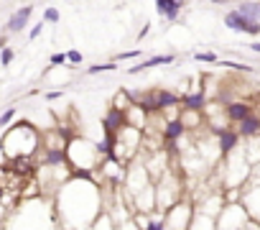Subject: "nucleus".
Here are the masks:
<instances>
[{
  "label": "nucleus",
  "mask_w": 260,
  "mask_h": 230,
  "mask_svg": "<svg viewBox=\"0 0 260 230\" xmlns=\"http://www.w3.org/2000/svg\"><path fill=\"white\" fill-rule=\"evenodd\" d=\"M219 67H227V69H232V72H242V74H252L255 69L252 67H247V64H242V62H230V59H224V62H217Z\"/></svg>",
  "instance_id": "nucleus-24"
},
{
  "label": "nucleus",
  "mask_w": 260,
  "mask_h": 230,
  "mask_svg": "<svg viewBox=\"0 0 260 230\" xmlns=\"http://www.w3.org/2000/svg\"><path fill=\"white\" fill-rule=\"evenodd\" d=\"M110 107H117V110H130V107H133L130 92H127V90H117V92H115V97H112V102H110Z\"/></svg>",
  "instance_id": "nucleus-22"
},
{
  "label": "nucleus",
  "mask_w": 260,
  "mask_h": 230,
  "mask_svg": "<svg viewBox=\"0 0 260 230\" xmlns=\"http://www.w3.org/2000/svg\"><path fill=\"white\" fill-rule=\"evenodd\" d=\"M89 230H117V225H115V220L110 217V212H107V210H102V212L92 220Z\"/></svg>",
  "instance_id": "nucleus-21"
},
{
  "label": "nucleus",
  "mask_w": 260,
  "mask_h": 230,
  "mask_svg": "<svg viewBox=\"0 0 260 230\" xmlns=\"http://www.w3.org/2000/svg\"><path fill=\"white\" fill-rule=\"evenodd\" d=\"M67 64H82V51H77V49L67 51Z\"/></svg>",
  "instance_id": "nucleus-31"
},
{
  "label": "nucleus",
  "mask_w": 260,
  "mask_h": 230,
  "mask_svg": "<svg viewBox=\"0 0 260 230\" xmlns=\"http://www.w3.org/2000/svg\"><path fill=\"white\" fill-rule=\"evenodd\" d=\"M224 26L232 28V31H237V34H247V36H257L260 34V23L245 18L242 13H237V8L224 13Z\"/></svg>",
  "instance_id": "nucleus-8"
},
{
  "label": "nucleus",
  "mask_w": 260,
  "mask_h": 230,
  "mask_svg": "<svg viewBox=\"0 0 260 230\" xmlns=\"http://www.w3.org/2000/svg\"><path fill=\"white\" fill-rule=\"evenodd\" d=\"M212 3H217V6H224V3H227V0H212Z\"/></svg>",
  "instance_id": "nucleus-38"
},
{
  "label": "nucleus",
  "mask_w": 260,
  "mask_h": 230,
  "mask_svg": "<svg viewBox=\"0 0 260 230\" xmlns=\"http://www.w3.org/2000/svg\"><path fill=\"white\" fill-rule=\"evenodd\" d=\"M174 62H176V54H156V56H151V59L138 62L136 67H130V69H127V74H141V72H146V69L164 67V64H174Z\"/></svg>",
  "instance_id": "nucleus-15"
},
{
  "label": "nucleus",
  "mask_w": 260,
  "mask_h": 230,
  "mask_svg": "<svg viewBox=\"0 0 260 230\" xmlns=\"http://www.w3.org/2000/svg\"><path fill=\"white\" fill-rule=\"evenodd\" d=\"M250 49H252L255 54H260V41H252V44H250Z\"/></svg>",
  "instance_id": "nucleus-36"
},
{
  "label": "nucleus",
  "mask_w": 260,
  "mask_h": 230,
  "mask_svg": "<svg viewBox=\"0 0 260 230\" xmlns=\"http://www.w3.org/2000/svg\"><path fill=\"white\" fill-rule=\"evenodd\" d=\"M252 112H255V105L250 100H232V102L224 105V115H227V123L230 126L242 123L247 115H252Z\"/></svg>",
  "instance_id": "nucleus-11"
},
{
  "label": "nucleus",
  "mask_w": 260,
  "mask_h": 230,
  "mask_svg": "<svg viewBox=\"0 0 260 230\" xmlns=\"http://www.w3.org/2000/svg\"><path fill=\"white\" fill-rule=\"evenodd\" d=\"M13 59H16V51H13L11 46H3V49H0V67H11Z\"/></svg>",
  "instance_id": "nucleus-27"
},
{
  "label": "nucleus",
  "mask_w": 260,
  "mask_h": 230,
  "mask_svg": "<svg viewBox=\"0 0 260 230\" xmlns=\"http://www.w3.org/2000/svg\"><path fill=\"white\" fill-rule=\"evenodd\" d=\"M143 54V49H133V51H120V54H115V59L112 62H125V59H138Z\"/></svg>",
  "instance_id": "nucleus-28"
},
{
  "label": "nucleus",
  "mask_w": 260,
  "mask_h": 230,
  "mask_svg": "<svg viewBox=\"0 0 260 230\" xmlns=\"http://www.w3.org/2000/svg\"><path fill=\"white\" fill-rule=\"evenodd\" d=\"M117 230H141L133 220H127V222H122V225H117Z\"/></svg>",
  "instance_id": "nucleus-33"
},
{
  "label": "nucleus",
  "mask_w": 260,
  "mask_h": 230,
  "mask_svg": "<svg viewBox=\"0 0 260 230\" xmlns=\"http://www.w3.org/2000/svg\"><path fill=\"white\" fill-rule=\"evenodd\" d=\"M164 215H166V230H189V222L194 217V205L186 197V199H181L179 205H174Z\"/></svg>",
  "instance_id": "nucleus-6"
},
{
  "label": "nucleus",
  "mask_w": 260,
  "mask_h": 230,
  "mask_svg": "<svg viewBox=\"0 0 260 230\" xmlns=\"http://www.w3.org/2000/svg\"><path fill=\"white\" fill-rule=\"evenodd\" d=\"M214 138H217V149H219V156L224 159V156H230L232 151H237L240 146H242V138H240V133L235 131V126H227V128H214V131H209Z\"/></svg>",
  "instance_id": "nucleus-7"
},
{
  "label": "nucleus",
  "mask_w": 260,
  "mask_h": 230,
  "mask_svg": "<svg viewBox=\"0 0 260 230\" xmlns=\"http://www.w3.org/2000/svg\"><path fill=\"white\" fill-rule=\"evenodd\" d=\"M207 102H209V95H207L204 87L197 90V92H184L181 95V110H202L204 112Z\"/></svg>",
  "instance_id": "nucleus-16"
},
{
  "label": "nucleus",
  "mask_w": 260,
  "mask_h": 230,
  "mask_svg": "<svg viewBox=\"0 0 260 230\" xmlns=\"http://www.w3.org/2000/svg\"><path fill=\"white\" fill-rule=\"evenodd\" d=\"M120 67H117V62H97V64H92V67H87L84 72L92 77V74H105V72H117Z\"/></svg>",
  "instance_id": "nucleus-23"
},
{
  "label": "nucleus",
  "mask_w": 260,
  "mask_h": 230,
  "mask_svg": "<svg viewBox=\"0 0 260 230\" xmlns=\"http://www.w3.org/2000/svg\"><path fill=\"white\" fill-rule=\"evenodd\" d=\"M181 138H186V128L184 123L176 118V121H166L164 131H161V141L164 143H179Z\"/></svg>",
  "instance_id": "nucleus-18"
},
{
  "label": "nucleus",
  "mask_w": 260,
  "mask_h": 230,
  "mask_svg": "<svg viewBox=\"0 0 260 230\" xmlns=\"http://www.w3.org/2000/svg\"><path fill=\"white\" fill-rule=\"evenodd\" d=\"M194 62H199V64H217L219 56H217L214 51H197V54H194Z\"/></svg>",
  "instance_id": "nucleus-25"
},
{
  "label": "nucleus",
  "mask_w": 260,
  "mask_h": 230,
  "mask_svg": "<svg viewBox=\"0 0 260 230\" xmlns=\"http://www.w3.org/2000/svg\"><path fill=\"white\" fill-rule=\"evenodd\" d=\"M31 16H34V6H21L18 11H13V16H11L8 23H6V34H8V36H16V34L26 31Z\"/></svg>",
  "instance_id": "nucleus-12"
},
{
  "label": "nucleus",
  "mask_w": 260,
  "mask_h": 230,
  "mask_svg": "<svg viewBox=\"0 0 260 230\" xmlns=\"http://www.w3.org/2000/svg\"><path fill=\"white\" fill-rule=\"evenodd\" d=\"M237 13H242L245 18L260 23V0H242V3L237 6Z\"/></svg>",
  "instance_id": "nucleus-20"
},
{
  "label": "nucleus",
  "mask_w": 260,
  "mask_h": 230,
  "mask_svg": "<svg viewBox=\"0 0 260 230\" xmlns=\"http://www.w3.org/2000/svg\"><path fill=\"white\" fill-rule=\"evenodd\" d=\"M257 230H260V227H257Z\"/></svg>",
  "instance_id": "nucleus-39"
},
{
  "label": "nucleus",
  "mask_w": 260,
  "mask_h": 230,
  "mask_svg": "<svg viewBox=\"0 0 260 230\" xmlns=\"http://www.w3.org/2000/svg\"><path fill=\"white\" fill-rule=\"evenodd\" d=\"M41 149V131L26 121L13 123L0 136V151L8 161L13 159H34Z\"/></svg>",
  "instance_id": "nucleus-2"
},
{
  "label": "nucleus",
  "mask_w": 260,
  "mask_h": 230,
  "mask_svg": "<svg viewBox=\"0 0 260 230\" xmlns=\"http://www.w3.org/2000/svg\"><path fill=\"white\" fill-rule=\"evenodd\" d=\"M148 31H151V26L146 23V26L141 28V34H138V41H143V36H148Z\"/></svg>",
  "instance_id": "nucleus-35"
},
{
  "label": "nucleus",
  "mask_w": 260,
  "mask_h": 230,
  "mask_svg": "<svg viewBox=\"0 0 260 230\" xmlns=\"http://www.w3.org/2000/svg\"><path fill=\"white\" fill-rule=\"evenodd\" d=\"M54 202V210L64 230H87L92 220L102 212V187L72 177L56 189Z\"/></svg>",
  "instance_id": "nucleus-1"
},
{
  "label": "nucleus",
  "mask_w": 260,
  "mask_h": 230,
  "mask_svg": "<svg viewBox=\"0 0 260 230\" xmlns=\"http://www.w3.org/2000/svg\"><path fill=\"white\" fill-rule=\"evenodd\" d=\"M13 115H16V107H8L3 115H0V128H6V126L13 121Z\"/></svg>",
  "instance_id": "nucleus-29"
},
{
  "label": "nucleus",
  "mask_w": 260,
  "mask_h": 230,
  "mask_svg": "<svg viewBox=\"0 0 260 230\" xmlns=\"http://www.w3.org/2000/svg\"><path fill=\"white\" fill-rule=\"evenodd\" d=\"M153 92V107L156 112H164L169 107H181V95L174 92V90H166V87H158V90H151Z\"/></svg>",
  "instance_id": "nucleus-13"
},
{
  "label": "nucleus",
  "mask_w": 260,
  "mask_h": 230,
  "mask_svg": "<svg viewBox=\"0 0 260 230\" xmlns=\"http://www.w3.org/2000/svg\"><path fill=\"white\" fill-rule=\"evenodd\" d=\"M219 182H222V189H240L250 182V174H252V166L247 164L242 149L232 151L230 156L222 159V166H219Z\"/></svg>",
  "instance_id": "nucleus-4"
},
{
  "label": "nucleus",
  "mask_w": 260,
  "mask_h": 230,
  "mask_svg": "<svg viewBox=\"0 0 260 230\" xmlns=\"http://www.w3.org/2000/svg\"><path fill=\"white\" fill-rule=\"evenodd\" d=\"M41 21H44V23H51V26H56V23L61 21V16H59V11H56L54 6H49V8L44 11V16H41Z\"/></svg>",
  "instance_id": "nucleus-26"
},
{
  "label": "nucleus",
  "mask_w": 260,
  "mask_h": 230,
  "mask_svg": "<svg viewBox=\"0 0 260 230\" xmlns=\"http://www.w3.org/2000/svg\"><path fill=\"white\" fill-rule=\"evenodd\" d=\"M179 121L184 123L186 133L199 131V128H207V118H204V112H202V110H181Z\"/></svg>",
  "instance_id": "nucleus-17"
},
{
  "label": "nucleus",
  "mask_w": 260,
  "mask_h": 230,
  "mask_svg": "<svg viewBox=\"0 0 260 230\" xmlns=\"http://www.w3.org/2000/svg\"><path fill=\"white\" fill-rule=\"evenodd\" d=\"M49 62H51V67H64L67 64V54L64 51H56V54H51Z\"/></svg>",
  "instance_id": "nucleus-30"
},
{
  "label": "nucleus",
  "mask_w": 260,
  "mask_h": 230,
  "mask_svg": "<svg viewBox=\"0 0 260 230\" xmlns=\"http://www.w3.org/2000/svg\"><path fill=\"white\" fill-rule=\"evenodd\" d=\"M242 205L250 215V220H255L260 225V184L255 182H247L242 187Z\"/></svg>",
  "instance_id": "nucleus-9"
},
{
  "label": "nucleus",
  "mask_w": 260,
  "mask_h": 230,
  "mask_svg": "<svg viewBox=\"0 0 260 230\" xmlns=\"http://www.w3.org/2000/svg\"><path fill=\"white\" fill-rule=\"evenodd\" d=\"M102 156L97 154V143L84 138V136H74L67 143V164L72 171H97Z\"/></svg>",
  "instance_id": "nucleus-3"
},
{
  "label": "nucleus",
  "mask_w": 260,
  "mask_h": 230,
  "mask_svg": "<svg viewBox=\"0 0 260 230\" xmlns=\"http://www.w3.org/2000/svg\"><path fill=\"white\" fill-rule=\"evenodd\" d=\"M44 26H46V23H44V21H39V23L28 31V39H31V41H34V39H39V36H41V31H44Z\"/></svg>",
  "instance_id": "nucleus-32"
},
{
  "label": "nucleus",
  "mask_w": 260,
  "mask_h": 230,
  "mask_svg": "<svg viewBox=\"0 0 260 230\" xmlns=\"http://www.w3.org/2000/svg\"><path fill=\"white\" fill-rule=\"evenodd\" d=\"M189 230H217V220L194 210V217H191V222H189Z\"/></svg>",
  "instance_id": "nucleus-19"
},
{
  "label": "nucleus",
  "mask_w": 260,
  "mask_h": 230,
  "mask_svg": "<svg viewBox=\"0 0 260 230\" xmlns=\"http://www.w3.org/2000/svg\"><path fill=\"white\" fill-rule=\"evenodd\" d=\"M127 126V118H125V110H117V107H107V112L102 115V136H117L122 128Z\"/></svg>",
  "instance_id": "nucleus-10"
},
{
  "label": "nucleus",
  "mask_w": 260,
  "mask_h": 230,
  "mask_svg": "<svg viewBox=\"0 0 260 230\" xmlns=\"http://www.w3.org/2000/svg\"><path fill=\"white\" fill-rule=\"evenodd\" d=\"M171 3H174L176 8H184V6H186V0H171Z\"/></svg>",
  "instance_id": "nucleus-37"
},
{
  "label": "nucleus",
  "mask_w": 260,
  "mask_h": 230,
  "mask_svg": "<svg viewBox=\"0 0 260 230\" xmlns=\"http://www.w3.org/2000/svg\"><path fill=\"white\" fill-rule=\"evenodd\" d=\"M235 131L240 133V138H242V141H250V138L260 136V112L255 110L252 115H247V118H245L242 123H237V126H235Z\"/></svg>",
  "instance_id": "nucleus-14"
},
{
  "label": "nucleus",
  "mask_w": 260,
  "mask_h": 230,
  "mask_svg": "<svg viewBox=\"0 0 260 230\" xmlns=\"http://www.w3.org/2000/svg\"><path fill=\"white\" fill-rule=\"evenodd\" d=\"M44 97H46V100H59V97H64V90H54V92H46Z\"/></svg>",
  "instance_id": "nucleus-34"
},
{
  "label": "nucleus",
  "mask_w": 260,
  "mask_h": 230,
  "mask_svg": "<svg viewBox=\"0 0 260 230\" xmlns=\"http://www.w3.org/2000/svg\"><path fill=\"white\" fill-rule=\"evenodd\" d=\"M247 222H250V215L242 202L224 205L222 212L217 215V230H245Z\"/></svg>",
  "instance_id": "nucleus-5"
}]
</instances>
